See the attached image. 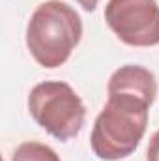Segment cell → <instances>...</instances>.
<instances>
[{
    "instance_id": "8992f818",
    "label": "cell",
    "mask_w": 159,
    "mask_h": 161,
    "mask_svg": "<svg viewBox=\"0 0 159 161\" xmlns=\"http://www.w3.org/2000/svg\"><path fill=\"white\" fill-rule=\"evenodd\" d=\"M11 161H60V156L47 144L26 141L15 148Z\"/></svg>"
},
{
    "instance_id": "5b68a950",
    "label": "cell",
    "mask_w": 159,
    "mask_h": 161,
    "mask_svg": "<svg viewBox=\"0 0 159 161\" xmlns=\"http://www.w3.org/2000/svg\"><path fill=\"white\" fill-rule=\"evenodd\" d=\"M107 92L109 94H131L152 105L157 96L156 75L144 66H137V64L122 66L111 75V79L107 82Z\"/></svg>"
},
{
    "instance_id": "52a82bcc",
    "label": "cell",
    "mask_w": 159,
    "mask_h": 161,
    "mask_svg": "<svg viewBox=\"0 0 159 161\" xmlns=\"http://www.w3.org/2000/svg\"><path fill=\"white\" fill-rule=\"evenodd\" d=\"M146 161H159V129L150 137V142L146 148Z\"/></svg>"
},
{
    "instance_id": "ba28073f",
    "label": "cell",
    "mask_w": 159,
    "mask_h": 161,
    "mask_svg": "<svg viewBox=\"0 0 159 161\" xmlns=\"http://www.w3.org/2000/svg\"><path fill=\"white\" fill-rule=\"evenodd\" d=\"M75 2L79 4L84 11H94L97 8V4H99V0H75Z\"/></svg>"
},
{
    "instance_id": "3957f363",
    "label": "cell",
    "mask_w": 159,
    "mask_h": 161,
    "mask_svg": "<svg viewBox=\"0 0 159 161\" xmlns=\"http://www.w3.org/2000/svg\"><path fill=\"white\" fill-rule=\"evenodd\" d=\"M28 111L34 122L60 142L77 137L86 120L80 96L62 80L36 84L28 94Z\"/></svg>"
},
{
    "instance_id": "277c9868",
    "label": "cell",
    "mask_w": 159,
    "mask_h": 161,
    "mask_svg": "<svg viewBox=\"0 0 159 161\" xmlns=\"http://www.w3.org/2000/svg\"><path fill=\"white\" fill-rule=\"evenodd\" d=\"M105 21L116 38L129 47L159 45L157 0H109Z\"/></svg>"
},
{
    "instance_id": "6da1fadb",
    "label": "cell",
    "mask_w": 159,
    "mask_h": 161,
    "mask_svg": "<svg viewBox=\"0 0 159 161\" xmlns=\"http://www.w3.org/2000/svg\"><path fill=\"white\" fill-rule=\"evenodd\" d=\"M150 103L131 94H109V99L94 122L90 146L103 161L131 156L148 127Z\"/></svg>"
},
{
    "instance_id": "7a4b0ae2",
    "label": "cell",
    "mask_w": 159,
    "mask_h": 161,
    "mask_svg": "<svg viewBox=\"0 0 159 161\" xmlns=\"http://www.w3.org/2000/svg\"><path fill=\"white\" fill-rule=\"evenodd\" d=\"M82 38L79 13L66 2L40 4L26 25V47L41 68L54 69L66 64Z\"/></svg>"
}]
</instances>
